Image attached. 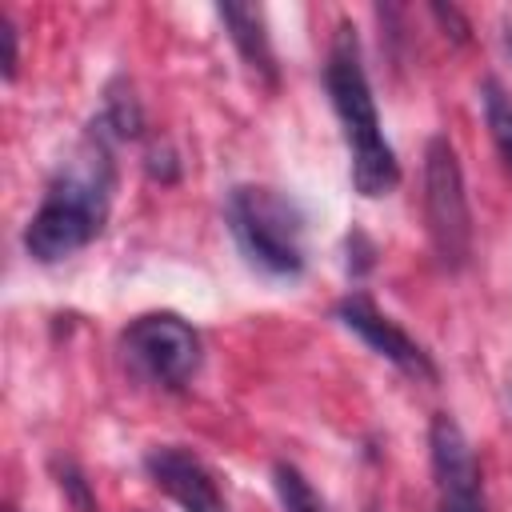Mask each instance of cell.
Wrapping results in <instances>:
<instances>
[{
	"instance_id": "7c38bea8",
	"label": "cell",
	"mask_w": 512,
	"mask_h": 512,
	"mask_svg": "<svg viewBox=\"0 0 512 512\" xmlns=\"http://www.w3.org/2000/svg\"><path fill=\"white\" fill-rule=\"evenodd\" d=\"M0 36H4V80H12L16 76V28L4 12H0Z\"/></svg>"
},
{
	"instance_id": "9c48e42d",
	"label": "cell",
	"mask_w": 512,
	"mask_h": 512,
	"mask_svg": "<svg viewBox=\"0 0 512 512\" xmlns=\"http://www.w3.org/2000/svg\"><path fill=\"white\" fill-rule=\"evenodd\" d=\"M216 16L224 20L228 40L236 44L240 60L252 72H260L264 80H276V60H272V44H268V32H264V12L248 8V4H216Z\"/></svg>"
},
{
	"instance_id": "30bf717a",
	"label": "cell",
	"mask_w": 512,
	"mask_h": 512,
	"mask_svg": "<svg viewBox=\"0 0 512 512\" xmlns=\"http://www.w3.org/2000/svg\"><path fill=\"white\" fill-rule=\"evenodd\" d=\"M480 100H484V124H488V136L500 152V160L512 168V96L488 76L480 84Z\"/></svg>"
},
{
	"instance_id": "8992f818",
	"label": "cell",
	"mask_w": 512,
	"mask_h": 512,
	"mask_svg": "<svg viewBox=\"0 0 512 512\" xmlns=\"http://www.w3.org/2000/svg\"><path fill=\"white\" fill-rule=\"evenodd\" d=\"M428 452H432V480L440 496V512H484V480L476 452L464 436V428L452 416H432L428 428Z\"/></svg>"
},
{
	"instance_id": "ba28073f",
	"label": "cell",
	"mask_w": 512,
	"mask_h": 512,
	"mask_svg": "<svg viewBox=\"0 0 512 512\" xmlns=\"http://www.w3.org/2000/svg\"><path fill=\"white\" fill-rule=\"evenodd\" d=\"M144 472H148V480H152L180 512H228L212 468H208L196 452H188V448H180V444H156V448H148Z\"/></svg>"
},
{
	"instance_id": "5b68a950",
	"label": "cell",
	"mask_w": 512,
	"mask_h": 512,
	"mask_svg": "<svg viewBox=\"0 0 512 512\" xmlns=\"http://www.w3.org/2000/svg\"><path fill=\"white\" fill-rule=\"evenodd\" d=\"M120 352L132 364V372L168 392H180L200 368V336L176 312L136 316L120 336Z\"/></svg>"
},
{
	"instance_id": "277c9868",
	"label": "cell",
	"mask_w": 512,
	"mask_h": 512,
	"mask_svg": "<svg viewBox=\"0 0 512 512\" xmlns=\"http://www.w3.org/2000/svg\"><path fill=\"white\" fill-rule=\"evenodd\" d=\"M424 220L436 260L456 272L472 256V208L464 192V168L448 136H432L424 148Z\"/></svg>"
},
{
	"instance_id": "4fadbf2b",
	"label": "cell",
	"mask_w": 512,
	"mask_h": 512,
	"mask_svg": "<svg viewBox=\"0 0 512 512\" xmlns=\"http://www.w3.org/2000/svg\"><path fill=\"white\" fill-rule=\"evenodd\" d=\"M4 512H12V508H4Z\"/></svg>"
},
{
	"instance_id": "3957f363",
	"label": "cell",
	"mask_w": 512,
	"mask_h": 512,
	"mask_svg": "<svg viewBox=\"0 0 512 512\" xmlns=\"http://www.w3.org/2000/svg\"><path fill=\"white\" fill-rule=\"evenodd\" d=\"M224 216L252 268L276 280H296L304 272V212L292 196L264 184H236Z\"/></svg>"
},
{
	"instance_id": "6da1fadb",
	"label": "cell",
	"mask_w": 512,
	"mask_h": 512,
	"mask_svg": "<svg viewBox=\"0 0 512 512\" xmlns=\"http://www.w3.org/2000/svg\"><path fill=\"white\" fill-rule=\"evenodd\" d=\"M116 168H112V132L96 120L80 148L52 176L40 208L24 224V252L40 264H56L88 248L112 208Z\"/></svg>"
},
{
	"instance_id": "7a4b0ae2",
	"label": "cell",
	"mask_w": 512,
	"mask_h": 512,
	"mask_svg": "<svg viewBox=\"0 0 512 512\" xmlns=\"http://www.w3.org/2000/svg\"><path fill=\"white\" fill-rule=\"evenodd\" d=\"M324 88H328L332 112L340 120V132H344V144H348V156H352L356 192L368 196V200L388 196L400 184V160H396L392 144L384 140L376 96H372L364 56H360V40H356L352 24H340L332 44H328Z\"/></svg>"
},
{
	"instance_id": "8fae6325",
	"label": "cell",
	"mask_w": 512,
	"mask_h": 512,
	"mask_svg": "<svg viewBox=\"0 0 512 512\" xmlns=\"http://www.w3.org/2000/svg\"><path fill=\"white\" fill-rule=\"evenodd\" d=\"M272 484H276V496H280V508L284 512H328L324 500L316 496V488L308 484V476L292 464H276L272 468Z\"/></svg>"
},
{
	"instance_id": "52a82bcc",
	"label": "cell",
	"mask_w": 512,
	"mask_h": 512,
	"mask_svg": "<svg viewBox=\"0 0 512 512\" xmlns=\"http://www.w3.org/2000/svg\"><path fill=\"white\" fill-rule=\"evenodd\" d=\"M336 320H340L356 340H364L376 356H384L388 364H396L400 372H408V376H416V380H436V368H432L428 352H424L392 316H384L364 292L344 296V300L336 304Z\"/></svg>"
}]
</instances>
